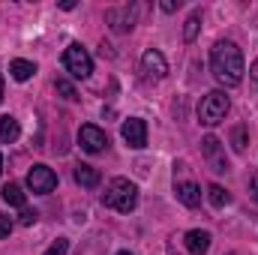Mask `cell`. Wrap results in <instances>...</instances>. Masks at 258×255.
<instances>
[{
    "mask_svg": "<svg viewBox=\"0 0 258 255\" xmlns=\"http://www.w3.org/2000/svg\"><path fill=\"white\" fill-rule=\"evenodd\" d=\"M210 69H213V78L225 87H237L243 81V54L234 42H216L210 48Z\"/></svg>",
    "mask_w": 258,
    "mask_h": 255,
    "instance_id": "6da1fadb",
    "label": "cell"
},
{
    "mask_svg": "<svg viewBox=\"0 0 258 255\" xmlns=\"http://www.w3.org/2000/svg\"><path fill=\"white\" fill-rule=\"evenodd\" d=\"M102 204L117 210V213H129L138 204V186L132 180H126V177H114L102 192Z\"/></svg>",
    "mask_w": 258,
    "mask_h": 255,
    "instance_id": "7a4b0ae2",
    "label": "cell"
},
{
    "mask_svg": "<svg viewBox=\"0 0 258 255\" xmlns=\"http://www.w3.org/2000/svg\"><path fill=\"white\" fill-rule=\"evenodd\" d=\"M228 108H231L228 96H225L222 90H210V93H204L201 102H198V120H201L204 126H216V123L225 120Z\"/></svg>",
    "mask_w": 258,
    "mask_h": 255,
    "instance_id": "3957f363",
    "label": "cell"
},
{
    "mask_svg": "<svg viewBox=\"0 0 258 255\" xmlns=\"http://www.w3.org/2000/svg\"><path fill=\"white\" fill-rule=\"evenodd\" d=\"M63 66H66V72H72L75 78H87L93 72V57L87 54V48H81L78 42H72L63 51Z\"/></svg>",
    "mask_w": 258,
    "mask_h": 255,
    "instance_id": "277c9868",
    "label": "cell"
},
{
    "mask_svg": "<svg viewBox=\"0 0 258 255\" xmlns=\"http://www.w3.org/2000/svg\"><path fill=\"white\" fill-rule=\"evenodd\" d=\"M27 186H30V192H36V195H48V192L57 186V174L48 165H33L27 171Z\"/></svg>",
    "mask_w": 258,
    "mask_h": 255,
    "instance_id": "5b68a950",
    "label": "cell"
},
{
    "mask_svg": "<svg viewBox=\"0 0 258 255\" xmlns=\"http://www.w3.org/2000/svg\"><path fill=\"white\" fill-rule=\"evenodd\" d=\"M78 144H81V150H87V153H102V150L108 147V135L99 126H93V123H84V126L78 129Z\"/></svg>",
    "mask_w": 258,
    "mask_h": 255,
    "instance_id": "8992f818",
    "label": "cell"
},
{
    "mask_svg": "<svg viewBox=\"0 0 258 255\" xmlns=\"http://www.w3.org/2000/svg\"><path fill=\"white\" fill-rule=\"evenodd\" d=\"M141 69H144V78H150V81H162V78L168 75V63H165L162 51H156V48H147V51H144Z\"/></svg>",
    "mask_w": 258,
    "mask_h": 255,
    "instance_id": "52a82bcc",
    "label": "cell"
},
{
    "mask_svg": "<svg viewBox=\"0 0 258 255\" xmlns=\"http://www.w3.org/2000/svg\"><path fill=\"white\" fill-rule=\"evenodd\" d=\"M120 135H123V141H126L132 150H141L147 144V123L141 117H129V120H123V126H120Z\"/></svg>",
    "mask_w": 258,
    "mask_h": 255,
    "instance_id": "ba28073f",
    "label": "cell"
},
{
    "mask_svg": "<svg viewBox=\"0 0 258 255\" xmlns=\"http://www.w3.org/2000/svg\"><path fill=\"white\" fill-rule=\"evenodd\" d=\"M201 153H204V159L210 162V168H213L216 174L228 171V162H225V153H222V144H219L216 135H207V138L201 141Z\"/></svg>",
    "mask_w": 258,
    "mask_h": 255,
    "instance_id": "9c48e42d",
    "label": "cell"
},
{
    "mask_svg": "<svg viewBox=\"0 0 258 255\" xmlns=\"http://www.w3.org/2000/svg\"><path fill=\"white\" fill-rule=\"evenodd\" d=\"M105 21L111 24L114 33H126V30H132V24H135V9H132V6L108 9V12H105Z\"/></svg>",
    "mask_w": 258,
    "mask_h": 255,
    "instance_id": "30bf717a",
    "label": "cell"
},
{
    "mask_svg": "<svg viewBox=\"0 0 258 255\" xmlns=\"http://www.w3.org/2000/svg\"><path fill=\"white\" fill-rule=\"evenodd\" d=\"M183 246H186L192 255H204L207 249H210V231H201V228L186 231V237H183Z\"/></svg>",
    "mask_w": 258,
    "mask_h": 255,
    "instance_id": "8fae6325",
    "label": "cell"
},
{
    "mask_svg": "<svg viewBox=\"0 0 258 255\" xmlns=\"http://www.w3.org/2000/svg\"><path fill=\"white\" fill-rule=\"evenodd\" d=\"M177 201L180 204H186V207H198L201 204V186L192 183V180H183V183H177Z\"/></svg>",
    "mask_w": 258,
    "mask_h": 255,
    "instance_id": "7c38bea8",
    "label": "cell"
},
{
    "mask_svg": "<svg viewBox=\"0 0 258 255\" xmlns=\"http://www.w3.org/2000/svg\"><path fill=\"white\" fill-rule=\"evenodd\" d=\"M18 135H21V126H18V120H15V117H9V114H3V117H0V141L12 144Z\"/></svg>",
    "mask_w": 258,
    "mask_h": 255,
    "instance_id": "4fadbf2b",
    "label": "cell"
},
{
    "mask_svg": "<svg viewBox=\"0 0 258 255\" xmlns=\"http://www.w3.org/2000/svg\"><path fill=\"white\" fill-rule=\"evenodd\" d=\"M9 72H12L15 81H27V78L36 75V63H30V60H12L9 63Z\"/></svg>",
    "mask_w": 258,
    "mask_h": 255,
    "instance_id": "5bb4252c",
    "label": "cell"
},
{
    "mask_svg": "<svg viewBox=\"0 0 258 255\" xmlns=\"http://www.w3.org/2000/svg\"><path fill=\"white\" fill-rule=\"evenodd\" d=\"M75 180L81 183V186H96L99 183V171L93 168V165H75Z\"/></svg>",
    "mask_w": 258,
    "mask_h": 255,
    "instance_id": "9a60e30c",
    "label": "cell"
},
{
    "mask_svg": "<svg viewBox=\"0 0 258 255\" xmlns=\"http://www.w3.org/2000/svg\"><path fill=\"white\" fill-rule=\"evenodd\" d=\"M0 195H3V201H6L9 207H24V192H21L18 183H6V186L0 189Z\"/></svg>",
    "mask_w": 258,
    "mask_h": 255,
    "instance_id": "2e32d148",
    "label": "cell"
},
{
    "mask_svg": "<svg viewBox=\"0 0 258 255\" xmlns=\"http://www.w3.org/2000/svg\"><path fill=\"white\" fill-rule=\"evenodd\" d=\"M207 198H210V204L213 207H225V204H231V195L225 186H219V183H210L207 186Z\"/></svg>",
    "mask_w": 258,
    "mask_h": 255,
    "instance_id": "e0dca14e",
    "label": "cell"
},
{
    "mask_svg": "<svg viewBox=\"0 0 258 255\" xmlns=\"http://www.w3.org/2000/svg\"><path fill=\"white\" fill-rule=\"evenodd\" d=\"M198 27H201V15L192 12V15L186 18V27H183V39H186V42H192L195 36H198Z\"/></svg>",
    "mask_w": 258,
    "mask_h": 255,
    "instance_id": "ac0fdd59",
    "label": "cell"
},
{
    "mask_svg": "<svg viewBox=\"0 0 258 255\" xmlns=\"http://www.w3.org/2000/svg\"><path fill=\"white\" fill-rule=\"evenodd\" d=\"M54 87H57V93H60L63 99H69V102H75V99H78V93H75V87H72L69 81H63V78H57V81H54Z\"/></svg>",
    "mask_w": 258,
    "mask_h": 255,
    "instance_id": "d6986e66",
    "label": "cell"
},
{
    "mask_svg": "<svg viewBox=\"0 0 258 255\" xmlns=\"http://www.w3.org/2000/svg\"><path fill=\"white\" fill-rule=\"evenodd\" d=\"M231 141H234V150H237V153H243V150H246V144H249V141H246V126H237V129H234Z\"/></svg>",
    "mask_w": 258,
    "mask_h": 255,
    "instance_id": "ffe728a7",
    "label": "cell"
},
{
    "mask_svg": "<svg viewBox=\"0 0 258 255\" xmlns=\"http://www.w3.org/2000/svg\"><path fill=\"white\" fill-rule=\"evenodd\" d=\"M66 249H69V240H66V237H57V240L45 249V255H66Z\"/></svg>",
    "mask_w": 258,
    "mask_h": 255,
    "instance_id": "44dd1931",
    "label": "cell"
},
{
    "mask_svg": "<svg viewBox=\"0 0 258 255\" xmlns=\"http://www.w3.org/2000/svg\"><path fill=\"white\" fill-rule=\"evenodd\" d=\"M36 216H39L36 210H27V207H21V225H33V222H36Z\"/></svg>",
    "mask_w": 258,
    "mask_h": 255,
    "instance_id": "7402d4cb",
    "label": "cell"
},
{
    "mask_svg": "<svg viewBox=\"0 0 258 255\" xmlns=\"http://www.w3.org/2000/svg\"><path fill=\"white\" fill-rule=\"evenodd\" d=\"M9 231H12V219L9 216H0V240L9 237Z\"/></svg>",
    "mask_w": 258,
    "mask_h": 255,
    "instance_id": "603a6c76",
    "label": "cell"
},
{
    "mask_svg": "<svg viewBox=\"0 0 258 255\" xmlns=\"http://www.w3.org/2000/svg\"><path fill=\"white\" fill-rule=\"evenodd\" d=\"M249 195L258 201V174H252V177H249Z\"/></svg>",
    "mask_w": 258,
    "mask_h": 255,
    "instance_id": "cb8c5ba5",
    "label": "cell"
},
{
    "mask_svg": "<svg viewBox=\"0 0 258 255\" xmlns=\"http://www.w3.org/2000/svg\"><path fill=\"white\" fill-rule=\"evenodd\" d=\"M177 6H180V0H177V3H174V0H162V12H174Z\"/></svg>",
    "mask_w": 258,
    "mask_h": 255,
    "instance_id": "d4e9b609",
    "label": "cell"
},
{
    "mask_svg": "<svg viewBox=\"0 0 258 255\" xmlns=\"http://www.w3.org/2000/svg\"><path fill=\"white\" fill-rule=\"evenodd\" d=\"M249 75H252V81H255V84H258V60H255V63H252V66H249Z\"/></svg>",
    "mask_w": 258,
    "mask_h": 255,
    "instance_id": "484cf974",
    "label": "cell"
},
{
    "mask_svg": "<svg viewBox=\"0 0 258 255\" xmlns=\"http://www.w3.org/2000/svg\"><path fill=\"white\" fill-rule=\"evenodd\" d=\"M0 99H3V75H0Z\"/></svg>",
    "mask_w": 258,
    "mask_h": 255,
    "instance_id": "4316f807",
    "label": "cell"
},
{
    "mask_svg": "<svg viewBox=\"0 0 258 255\" xmlns=\"http://www.w3.org/2000/svg\"><path fill=\"white\" fill-rule=\"evenodd\" d=\"M117 255H132V252H126V249H120V252H117Z\"/></svg>",
    "mask_w": 258,
    "mask_h": 255,
    "instance_id": "83f0119b",
    "label": "cell"
},
{
    "mask_svg": "<svg viewBox=\"0 0 258 255\" xmlns=\"http://www.w3.org/2000/svg\"><path fill=\"white\" fill-rule=\"evenodd\" d=\"M0 174H3V156H0Z\"/></svg>",
    "mask_w": 258,
    "mask_h": 255,
    "instance_id": "f1b7e54d",
    "label": "cell"
}]
</instances>
